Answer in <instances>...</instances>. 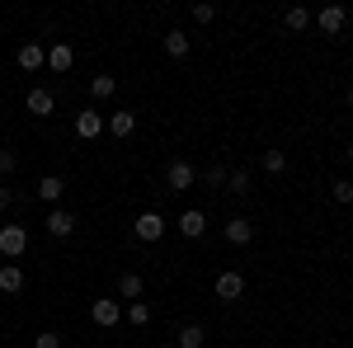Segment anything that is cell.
I'll list each match as a JSON object with an SVG mask.
<instances>
[{
  "instance_id": "cell-11",
  "label": "cell",
  "mask_w": 353,
  "mask_h": 348,
  "mask_svg": "<svg viewBox=\"0 0 353 348\" xmlns=\"http://www.w3.org/2000/svg\"><path fill=\"white\" fill-rule=\"evenodd\" d=\"M226 240L231 245H250L254 240V221H250V216H231V221H226Z\"/></svg>"
},
{
  "instance_id": "cell-21",
  "label": "cell",
  "mask_w": 353,
  "mask_h": 348,
  "mask_svg": "<svg viewBox=\"0 0 353 348\" xmlns=\"http://www.w3.org/2000/svg\"><path fill=\"white\" fill-rule=\"evenodd\" d=\"M113 90H118L113 76H94V81H90V94H94V99H113Z\"/></svg>"
},
{
  "instance_id": "cell-3",
  "label": "cell",
  "mask_w": 353,
  "mask_h": 348,
  "mask_svg": "<svg viewBox=\"0 0 353 348\" xmlns=\"http://www.w3.org/2000/svg\"><path fill=\"white\" fill-rule=\"evenodd\" d=\"M132 236H137V240H146V245H156L165 236V216L161 212H141L132 221Z\"/></svg>"
},
{
  "instance_id": "cell-7",
  "label": "cell",
  "mask_w": 353,
  "mask_h": 348,
  "mask_svg": "<svg viewBox=\"0 0 353 348\" xmlns=\"http://www.w3.org/2000/svg\"><path fill=\"white\" fill-rule=\"evenodd\" d=\"M99 132H104V113H94V108H81V113H76V136H81V141H94Z\"/></svg>"
},
{
  "instance_id": "cell-19",
  "label": "cell",
  "mask_w": 353,
  "mask_h": 348,
  "mask_svg": "<svg viewBox=\"0 0 353 348\" xmlns=\"http://www.w3.org/2000/svg\"><path fill=\"white\" fill-rule=\"evenodd\" d=\"M104 127H109L113 136H132V132H137V113H113Z\"/></svg>"
},
{
  "instance_id": "cell-17",
  "label": "cell",
  "mask_w": 353,
  "mask_h": 348,
  "mask_svg": "<svg viewBox=\"0 0 353 348\" xmlns=\"http://www.w3.org/2000/svg\"><path fill=\"white\" fill-rule=\"evenodd\" d=\"M203 344H208V329L203 325H184L179 339H174V348H203Z\"/></svg>"
},
{
  "instance_id": "cell-8",
  "label": "cell",
  "mask_w": 353,
  "mask_h": 348,
  "mask_svg": "<svg viewBox=\"0 0 353 348\" xmlns=\"http://www.w3.org/2000/svg\"><path fill=\"white\" fill-rule=\"evenodd\" d=\"M48 236H57V240L76 236V212H66V207H52V212H48Z\"/></svg>"
},
{
  "instance_id": "cell-28",
  "label": "cell",
  "mask_w": 353,
  "mask_h": 348,
  "mask_svg": "<svg viewBox=\"0 0 353 348\" xmlns=\"http://www.w3.org/2000/svg\"><path fill=\"white\" fill-rule=\"evenodd\" d=\"M33 348H61V334H57V329H43V334L33 339Z\"/></svg>"
},
{
  "instance_id": "cell-20",
  "label": "cell",
  "mask_w": 353,
  "mask_h": 348,
  "mask_svg": "<svg viewBox=\"0 0 353 348\" xmlns=\"http://www.w3.org/2000/svg\"><path fill=\"white\" fill-rule=\"evenodd\" d=\"M283 24L292 28V33H301V28L311 24V10H306V5H292V10H288V14H283Z\"/></svg>"
},
{
  "instance_id": "cell-26",
  "label": "cell",
  "mask_w": 353,
  "mask_h": 348,
  "mask_svg": "<svg viewBox=\"0 0 353 348\" xmlns=\"http://www.w3.org/2000/svg\"><path fill=\"white\" fill-rule=\"evenodd\" d=\"M203 184H208V188H221V184H226V170H221V165H208V170H203Z\"/></svg>"
},
{
  "instance_id": "cell-23",
  "label": "cell",
  "mask_w": 353,
  "mask_h": 348,
  "mask_svg": "<svg viewBox=\"0 0 353 348\" xmlns=\"http://www.w3.org/2000/svg\"><path fill=\"white\" fill-rule=\"evenodd\" d=\"M330 198H334L339 207H349V203H353V184H349V179H334V184H330Z\"/></svg>"
},
{
  "instance_id": "cell-13",
  "label": "cell",
  "mask_w": 353,
  "mask_h": 348,
  "mask_svg": "<svg viewBox=\"0 0 353 348\" xmlns=\"http://www.w3.org/2000/svg\"><path fill=\"white\" fill-rule=\"evenodd\" d=\"M0 292H5V296L24 292V268H19V264H0Z\"/></svg>"
},
{
  "instance_id": "cell-4",
  "label": "cell",
  "mask_w": 353,
  "mask_h": 348,
  "mask_svg": "<svg viewBox=\"0 0 353 348\" xmlns=\"http://www.w3.org/2000/svg\"><path fill=\"white\" fill-rule=\"evenodd\" d=\"M28 249V231L24 226H0V254L5 259H19Z\"/></svg>"
},
{
  "instance_id": "cell-2",
  "label": "cell",
  "mask_w": 353,
  "mask_h": 348,
  "mask_svg": "<svg viewBox=\"0 0 353 348\" xmlns=\"http://www.w3.org/2000/svg\"><path fill=\"white\" fill-rule=\"evenodd\" d=\"M24 108L33 113V118H52V113H57V94L48 90V85H33L28 99H24Z\"/></svg>"
},
{
  "instance_id": "cell-9",
  "label": "cell",
  "mask_w": 353,
  "mask_h": 348,
  "mask_svg": "<svg viewBox=\"0 0 353 348\" xmlns=\"http://www.w3.org/2000/svg\"><path fill=\"white\" fill-rule=\"evenodd\" d=\"M174 226H179V236H184V240H203V231H208V212H198V207H189V212L179 216Z\"/></svg>"
},
{
  "instance_id": "cell-25",
  "label": "cell",
  "mask_w": 353,
  "mask_h": 348,
  "mask_svg": "<svg viewBox=\"0 0 353 348\" xmlns=\"http://www.w3.org/2000/svg\"><path fill=\"white\" fill-rule=\"evenodd\" d=\"M264 170H269V174H283V170H288V156H283V151H264Z\"/></svg>"
},
{
  "instance_id": "cell-33",
  "label": "cell",
  "mask_w": 353,
  "mask_h": 348,
  "mask_svg": "<svg viewBox=\"0 0 353 348\" xmlns=\"http://www.w3.org/2000/svg\"><path fill=\"white\" fill-rule=\"evenodd\" d=\"M161 348H174V344H161Z\"/></svg>"
},
{
  "instance_id": "cell-18",
  "label": "cell",
  "mask_w": 353,
  "mask_h": 348,
  "mask_svg": "<svg viewBox=\"0 0 353 348\" xmlns=\"http://www.w3.org/2000/svg\"><path fill=\"white\" fill-rule=\"evenodd\" d=\"M71 61H76V52H71L66 43H57V48H48V66H52V71H71Z\"/></svg>"
},
{
  "instance_id": "cell-15",
  "label": "cell",
  "mask_w": 353,
  "mask_h": 348,
  "mask_svg": "<svg viewBox=\"0 0 353 348\" xmlns=\"http://www.w3.org/2000/svg\"><path fill=\"white\" fill-rule=\"evenodd\" d=\"M61 193H66L61 174H43V179H38V198H43V203H61Z\"/></svg>"
},
{
  "instance_id": "cell-6",
  "label": "cell",
  "mask_w": 353,
  "mask_h": 348,
  "mask_svg": "<svg viewBox=\"0 0 353 348\" xmlns=\"http://www.w3.org/2000/svg\"><path fill=\"white\" fill-rule=\"evenodd\" d=\"M212 287H217L221 301H241V296H245V278L236 273V268H226V273H217V283H212Z\"/></svg>"
},
{
  "instance_id": "cell-31",
  "label": "cell",
  "mask_w": 353,
  "mask_h": 348,
  "mask_svg": "<svg viewBox=\"0 0 353 348\" xmlns=\"http://www.w3.org/2000/svg\"><path fill=\"white\" fill-rule=\"evenodd\" d=\"M344 104H349V113H353V85H349V94H344Z\"/></svg>"
},
{
  "instance_id": "cell-34",
  "label": "cell",
  "mask_w": 353,
  "mask_h": 348,
  "mask_svg": "<svg viewBox=\"0 0 353 348\" xmlns=\"http://www.w3.org/2000/svg\"><path fill=\"white\" fill-rule=\"evenodd\" d=\"M0 71H5V61H0Z\"/></svg>"
},
{
  "instance_id": "cell-12",
  "label": "cell",
  "mask_w": 353,
  "mask_h": 348,
  "mask_svg": "<svg viewBox=\"0 0 353 348\" xmlns=\"http://www.w3.org/2000/svg\"><path fill=\"white\" fill-rule=\"evenodd\" d=\"M14 61H19L24 71H43V66H48V48H38V43H24Z\"/></svg>"
},
{
  "instance_id": "cell-24",
  "label": "cell",
  "mask_w": 353,
  "mask_h": 348,
  "mask_svg": "<svg viewBox=\"0 0 353 348\" xmlns=\"http://www.w3.org/2000/svg\"><path fill=\"white\" fill-rule=\"evenodd\" d=\"M128 320L132 325H151V306H146V301H132V306H128Z\"/></svg>"
},
{
  "instance_id": "cell-32",
  "label": "cell",
  "mask_w": 353,
  "mask_h": 348,
  "mask_svg": "<svg viewBox=\"0 0 353 348\" xmlns=\"http://www.w3.org/2000/svg\"><path fill=\"white\" fill-rule=\"evenodd\" d=\"M344 156H349V165H353V141H349V151H344Z\"/></svg>"
},
{
  "instance_id": "cell-16",
  "label": "cell",
  "mask_w": 353,
  "mask_h": 348,
  "mask_svg": "<svg viewBox=\"0 0 353 348\" xmlns=\"http://www.w3.org/2000/svg\"><path fill=\"white\" fill-rule=\"evenodd\" d=\"M141 292H146L141 273H123V278H118V296H123V301H137Z\"/></svg>"
},
{
  "instance_id": "cell-14",
  "label": "cell",
  "mask_w": 353,
  "mask_h": 348,
  "mask_svg": "<svg viewBox=\"0 0 353 348\" xmlns=\"http://www.w3.org/2000/svg\"><path fill=\"white\" fill-rule=\"evenodd\" d=\"M165 52L174 57V61H184V57H189V33H184V28H170V33H165Z\"/></svg>"
},
{
  "instance_id": "cell-27",
  "label": "cell",
  "mask_w": 353,
  "mask_h": 348,
  "mask_svg": "<svg viewBox=\"0 0 353 348\" xmlns=\"http://www.w3.org/2000/svg\"><path fill=\"white\" fill-rule=\"evenodd\" d=\"M14 165H19V156H14L10 146H0V179H5V174H14Z\"/></svg>"
},
{
  "instance_id": "cell-5",
  "label": "cell",
  "mask_w": 353,
  "mask_h": 348,
  "mask_svg": "<svg viewBox=\"0 0 353 348\" xmlns=\"http://www.w3.org/2000/svg\"><path fill=\"white\" fill-rule=\"evenodd\" d=\"M90 320H94V325H104V329H113V325L123 320V306H118L113 296H99V301L90 306Z\"/></svg>"
},
{
  "instance_id": "cell-22",
  "label": "cell",
  "mask_w": 353,
  "mask_h": 348,
  "mask_svg": "<svg viewBox=\"0 0 353 348\" xmlns=\"http://www.w3.org/2000/svg\"><path fill=\"white\" fill-rule=\"evenodd\" d=\"M226 193L245 198V193H250V174H245V170H231V174H226Z\"/></svg>"
},
{
  "instance_id": "cell-10",
  "label": "cell",
  "mask_w": 353,
  "mask_h": 348,
  "mask_svg": "<svg viewBox=\"0 0 353 348\" xmlns=\"http://www.w3.org/2000/svg\"><path fill=\"white\" fill-rule=\"evenodd\" d=\"M316 24H321V33H330V38H334L339 28L349 24V10H344V5H325V10L316 14Z\"/></svg>"
},
{
  "instance_id": "cell-30",
  "label": "cell",
  "mask_w": 353,
  "mask_h": 348,
  "mask_svg": "<svg viewBox=\"0 0 353 348\" xmlns=\"http://www.w3.org/2000/svg\"><path fill=\"white\" fill-rule=\"evenodd\" d=\"M10 203H14V193H10V188L0 184V212H5V207H10Z\"/></svg>"
},
{
  "instance_id": "cell-29",
  "label": "cell",
  "mask_w": 353,
  "mask_h": 348,
  "mask_svg": "<svg viewBox=\"0 0 353 348\" xmlns=\"http://www.w3.org/2000/svg\"><path fill=\"white\" fill-rule=\"evenodd\" d=\"M193 19H198V24H212L217 10H212V5H193Z\"/></svg>"
},
{
  "instance_id": "cell-1",
  "label": "cell",
  "mask_w": 353,
  "mask_h": 348,
  "mask_svg": "<svg viewBox=\"0 0 353 348\" xmlns=\"http://www.w3.org/2000/svg\"><path fill=\"white\" fill-rule=\"evenodd\" d=\"M193 184H198V170H193L189 161L165 165V188H170V193H184V188H193Z\"/></svg>"
}]
</instances>
